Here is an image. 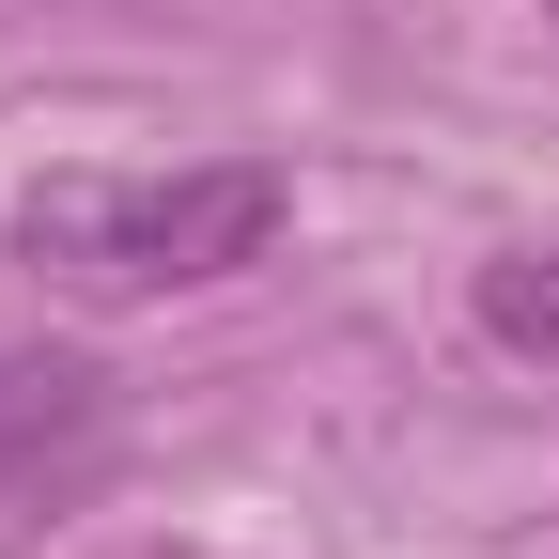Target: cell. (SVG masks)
Here are the masks:
<instances>
[{
  "instance_id": "1",
  "label": "cell",
  "mask_w": 559,
  "mask_h": 559,
  "mask_svg": "<svg viewBox=\"0 0 559 559\" xmlns=\"http://www.w3.org/2000/svg\"><path fill=\"white\" fill-rule=\"evenodd\" d=\"M16 264L62 311H156L202 280H249L296 234V171L280 156H171V171H47L16 187Z\"/></svg>"
},
{
  "instance_id": "4",
  "label": "cell",
  "mask_w": 559,
  "mask_h": 559,
  "mask_svg": "<svg viewBox=\"0 0 559 559\" xmlns=\"http://www.w3.org/2000/svg\"><path fill=\"white\" fill-rule=\"evenodd\" d=\"M528 16H559V0H528Z\"/></svg>"
},
{
  "instance_id": "2",
  "label": "cell",
  "mask_w": 559,
  "mask_h": 559,
  "mask_svg": "<svg viewBox=\"0 0 559 559\" xmlns=\"http://www.w3.org/2000/svg\"><path fill=\"white\" fill-rule=\"evenodd\" d=\"M124 451V373L94 342H0V513H47Z\"/></svg>"
},
{
  "instance_id": "3",
  "label": "cell",
  "mask_w": 559,
  "mask_h": 559,
  "mask_svg": "<svg viewBox=\"0 0 559 559\" xmlns=\"http://www.w3.org/2000/svg\"><path fill=\"white\" fill-rule=\"evenodd\" d=\"M481 342H513V358H544V373H559V234L481 264Z\"/></svg>"
}]
</instances>
